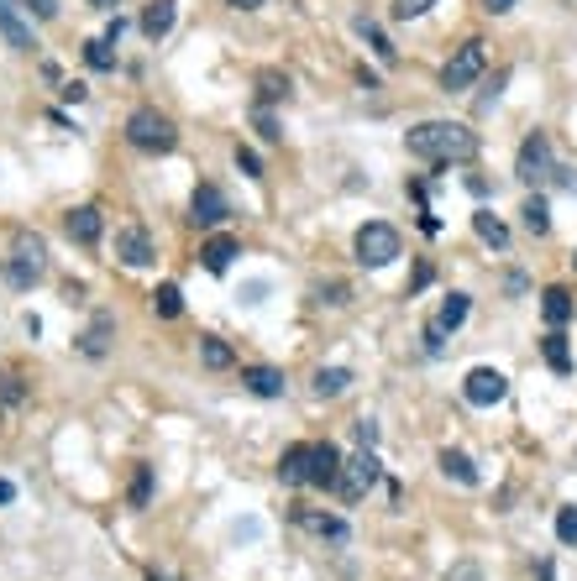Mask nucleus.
Segmentation results:
<instances>
[{
  "mask_svg": "<svg viewBox=\"0 0 577 581\" xmlns=\"http://www.w3.org/2000/svg\"><path fill=\"white\" fill-rule=\"evenodd\" d=\"M405 142H409V158H426V163H468V158H478V131L462 121H420Z\"/></svg>",
  "mask_w": 577,
  "mask_h": 581,
  "instance_id": "f257e3e1",
  "label": "nucleus"
},
{
  "mask_svg": "<svg viewBox=\"0 0 577 581\" xmlns=\"http://www.w3.org/2000/svg\"><path fill=\"white\" fill-rule=\"evenodd\" d=\"M127 142L137 147V152H173V142H179V131H173L169 116H158V110H131L127 116Z\"/></svg>",
  "mask_w": 577,
  "mask_h": 581,
  "instance_id": "f03ea898",
  "label": "nucleus"
},
{
  "mask_svg": "<svg viewBox=\"0 0 577 581\" xmlns=\"http://www.w3.org/2000/svg\"><path fill=\"white\" fill-rule=\"evenodd\" d=\"M47 268V247L43 236H16L11 241V257H5V278H11V289H32Z\"/></svg>",
  "mask_w": 577,
  "mask_h": 581,
  "instance_id": "7ed1b4c3",
  "label": "nucleus"
},
{
  "mask_svg": "<svg viewBox=\"0 0 577 581\" xmlns=\"http://www.w3.org/2000/svg\"><path fill=\"white\" fill-rule=\"evenodd\" d=\"M352 247H357V262H363V268H388V262L399 257V230L384 226V220H367Z\"/></svg>",
  "mask_w": 577,
  "mask_h": 581,
  "instance_id": "20e7f679",
  "label": "nucleus"
},
{
  "mask_svg": "<svg viewBox=\"0 0 577 581\" xmlns=\"http://www.w3.org/2000/svg\"><path fill=\"white\" fill-rule=\"evenodd\" d=\"M514 173L525 178V184H546L556 173V163H551V137L546 131H531L525 142H520V158H514Z\"/></svg>",
  "mask_w": 577,
  "mask_h": 581,
  "instance_id": "39448f33",
  "label": "nucleus"
},
{
  "mask_svg": "<svg viewBox=\"0 0 577 581\" xmlns=\"http://www.w3.org/2000/svg\"><path fill=\"white\" fill-rule=\"evenodd\" d=\"M483 63H489V58H483V42H462V47H457V58L441 68V89H447V95L468 89V84L483 74Z\"/></svg>",
  "mask_w": 577,
  "mask_h": 581,
  "instance_id": "423d86ee",
  "label": "nucleus"
},
{
  "mask_svg": "<svg viewBox=\"0 0 577 581\" xmlns=\"http://www.w3.org/2000/svg\"><path fill=\"white\" fill-rule=\"evenodd\" d=\"M462 393H468L472 409H493V403H504V393H510V377L499 372V367H472Z\"/></svg>",
  "mask_w": 577,
  "mask_h": 581,
  "instance_id": "0eeeda50",
  "label": "nucleus"
},
{
  "mask_svg": "<svg viewBox=\"0 0 577 581\" xmlns=\"http://www.w3.org/2000/svg\"><path fill=\"white\" fill-rule=\"evenodd\" d=\"M378 477H384V472H378V456H373V451H357L352 461H342V482H336V493H342L346 503H357Z\"/></svg>",
  "mask_w": 577,
  "mask_h": 581,
  "instance_id": "6e6552de",
  "label": "nucleus"
},
{
  "mask_svg": "<svg viewBox=\"0 0 577 581\" xmlns=\"http://www.w3.org/2000/svg\"><path fill=\"white\" fill-rule=\"evenodd\" d=\"M232 215V205H226V194L215 184H200L194 189V199H190V226H200V230H215L221 220Z\"/></svg>",
  "mask_w": 577,
  "mask_h": 581,
  "instance_id": "1a4fd4ad",
  "label": "nucleus"
},
{
  "mask_svg": "<svg viewBox=\"0 0 577 581\" xmlns=\"http://www.w3.org/2000/svg\"><path fill=\"white\" fill-rule=\"evenodd\" d=\"M336 482H342V451L331 440L310 445V487H331L336 493Z\"/></svg>",
  "mask_w": 577,
  "mask_h": 581,
  "instance_id": "9d476101",
  "label": "nucleus"
},
{
  "mask_svg": "<svg viewBox=\"0 0 577 581\" xmlns=\"http://www.w3.org/2000/svg\"><path fill=\"white\" fill-rule=\"evenodd\" d=\"M116 257H121L127 268H148L158 251H152V236L142 226H127V230H116Z\"/></svg>",
  "mask_w": 577,
  "mask_h": 581,
  "instance_id": "9b49d317",
  "label": "nucleus"
},
{
  "mask_svg": "<svg viewBox=\"0 0 577 581\" xmlns=\"http://www.w3.org/2000/svg\"><path fill=\"white\" fill-rule=\"evenodd\" d=\"M64 230H68V241L95 247V241H100V230H106V220H100V209H95V205H79V209H68Z\"/></svg>",
  "mask_w": 577,
  "mask_h": 581,
  "instance_id": "f8f14e48",
  "label": "nucleus"
},
{
  "mask_svg": "<svg viewBox=\"0 0 577 581\" xmlns=\"http://www.w3.org/2000/svg\"><path fill=\"white\" fill-rule=\"evenodd\" d=\"M173 21H179V0H148V11H142V37L163 42L173 32Z\"/></svg>",
  "mask_w": 577,
  "mask_h": 581,
  "instance_id": "ddd939ff",
  "label": "nucleus"
},
{
  "mask_svg": "<svg viewBox=\"0 0 577 581\" xmlns=\"http://www.w3.org/2000/svg\"><path fill=\"white\" fill-rule=\"evenodd\" d=\"M242 257V241L236 236H211L205 247H200V262H205V272H226Z\"/></svg>",
  "mask_w": 577,
  "mask_h": 581,
  "instance_id": "4468645a",
  "label": "nucleus"
},
{
  "mask_svg": "<svg viewBox=\"0 0 577 581\" xmlns=\"http://www.w3.org/2000/svg\"><path fill=\"white\" fill-rule=\"evenodd\" d=\"M294 519H300V529L321 535V540H346V535H352V529H346V519H336V514H321V508H300Z\"/></svg>",
  "mask_w": 577,
  "mask_h": 581,
  "instance_id": "2eb2a0df",
  "label": "nucleus"
},
{
  "mask_svg": "<svg viewBox=\"0 0 577 581\" xmlns=\"http://www.w3.org/2000/svg\"><path fill=\"white\" fill-rule=\"evenodd\" d=\"M242 388L257 398H283V372L278 367H242Z\"/></svg>",
  "mask_w": 577,
  "mask_h": 581,
  "instance_id": "dca6fc26",
  "label": "nucleus"
},
{
  "mask_svg": "<svg viewBox=\"0 0 577 581\" xmlns=\"http://www.w3.org/2000/svg\"><path fill=\"white\" fill-rule=\"evenodd\" d=\"M278 482H283V487L310 482V445H289V451L278 456Z\"/></svg>",
  "mask_w": 577,
  "mask_h": 581,
  "instance_id": "f3484780",
  "label": "nucleus"
},
{
  "mask_svg": "<svg viewBox=\"0 0 577 581\" xmlns=\"http://www.w3.org/2000/svg\"><path fill=\"white\" fill-rule=\"evenodd\" d=\"M110 335H116V320H110V314H95V320H89V331L79 335V352H85V356H106L110 352Z\"/></svg>",
  "mask_w": 577,
  "mask_h": 581,
  "instance_id": "a211bd4d",
  "label": "nucleus"
},
{
  "mask_svg": "<svg viewBox=\"0 0 577 581\" xmlns=\"http://www.w3.org/2000/svg\"><path fill=\"white\" fill-rule=\"evenodd\" d=\"M541 314H546V325H551V331H562V325L572 320V293L562 289V283L546 289V293H541Z\"/></svg>",
  "mask_w": 577,
  "mask_h": 581,
  "instance_id": "6ab92c4d",
  "label": "nucleus"
},
{
  "mask_svg": "<svg viewBox=\"0 0 577 581\" xmlns=\"http://www.w3.org/2000/svg\"><path fill=\"white\" fill-rule=\"evenodd\" d=\"M0 32H5V42H11L16 53H32V32H26V21L16 16V5H5V0H0Z\"/></svg>",
  "mask_w": 577,
  "mask_h": 581,
  "instance_id": "aec40b11",
  "label": "nucleus"
},
{
  "mask_svg": "<svg viewBox=\"0 0 577 581\" xmlns=\"http://www.w3.org/2000/svg\"><path fill=\"white\" fill-rule=\"evenodd\" d=\"M541 356H546V367H551L556 377L572 372V352H567V335H562V331H551L546 341H541Z\"/></svg>",
  "mask_w": 577,
  "mask_h": 581,
  "instance_id": "412c9836",
  "label": "nucleus"
},
{
  "mask_svg": "<svg viewBox=\"0 0 577 581\" xmlns=\"http://www.w3.org/2000/svg\"><path fill=\"white\" fill-rule=\"evenodd\" d=\"M278 100H289V74L263 68V74H257V105H278Z\"/></svg>",
  "mask_w": 577,
  "mask_h": 581,
  "instance_id": "4be33fe9",
  "label": "nucleus"
},
{
  "mask_svg": "<svg viewBox=\"0 0 577 581\" xmlns=\"http://www.w3.org/2000/svg\"><path fill=\"white\" fill-rule=\"evenodd\" d=\"M472 230H478L489 247H499V251L510 247V230H504V220H499L493 209H478V215H472Z\"/></svg>",
  "mask_w": 577,
  "mask_h": 581,
  "instance_id": "5701e85b",
  "label": "nucleus"
},
{
  "mask_svg": "<svg viewBox=\"0 0 577 581\" xmlns=\"http://www.w3.org/2000/svg\"><path fill=\"white\" fill-rule=\"evenodd\" d=\"M200 362H205L211 372H226V367L236 362V356H232V346H226L221 335H200Z\"/></svg>",
  "mask_w": 577,
  "mask_h": 581,
  "instance_id": "b1692460",
  "label": "nucleus"
},
{
  "mask_svg": "<svg viewBox=\"0 0 577 581\" xmlns=\"http://www.w3.org/2000/svg\"><path fill=\"white\" fill-rule=\"evenodd\" d=\"M346 388H352V372H346V367H321V372H315V393L321 398H342Z\"/></svg>",
  "mask_w": 577,
  "mask_h": 581,
  "instance_id": "393cba45",
  "label": "nucleus"
},
{
  "mask_svg": "<svg viewBox=\"0 0 577 581\" xmlns=\"http://www.w3.org/2000/svg\"><path fill=\"white\" fill-rule=\"evenodd\" d=\"M152 310L163 314V320H179V314H184V293H179V283H158V289H152Z\"/></svg>",
  "mask_w": 577,
  "mask_h": 581,
  "instance_id": "a878e982",
  "label": "nucleus"
},
{
  "mask_svg": "<svg viewBox=\"0 0 577 581\" xmlns=\"http://www.w3.org/2000/svg\"><path fill=\"white\" fill-rule=\"evenodd\" d=\"M462 320H468V293H451L447 304H441V314H436V320H430V325H436V331L447 335V331H457V325H462Z\"/></svg>",
  "mask_w": 577,
  "mask_h": 581,
  "instance_id": "bb28decb",
  "label": "nucleus"
},
{
  "mask_svg": "<svg viewBox=\"0 0 577 581\" xmlns=\"http://www.w3.org/2000/svg\"><path fill=\"white\" fill-rule=\"evenodd\" d=\"M441 472H447V477H457L462 487H478V466H472L462 451H441Z\"/></svg>",
  "mask_w": 577,
  "mask_h": 581,
  "instance_id": "cd10ccee",
  "label": "nucleus"
},
{
  "mask_svg": "<svg viewBox=\"0 0 577 581\" xmlns=\"http://www.w3.org/2000/svg\"><path fill=\"white\" fill-rule=\"evenodd\" d=\"M352 26L363 32V37H367V47H373V53H378V58H384V63H394V58H399V47H394V42H388L384 32H378V26L367 21V16H357V21H352Z\"/></svg>",
  "mask_w": 577,
  "mask_h": 581,
  "instance_id": "c85d7f7f",
  "label": "nucleus"
},
{
  "mask_svg": "<svg viewBox=\"0 0 577 581\" xmlns=\"http://www.w3.org/2000/svg\"><path fill=\"white\" fill-rule=\"evenodd\" d=\"M520 215H525V230H531V236H546V230H551V209H546V199H541V194H531Z\"/></svg>",
  "mask_w": 577,
  "mask_h": 581,
  "instance_id": "c756f323",
  "label": "nucleus"
},
{
  "mask_svg": "<svg viewBox=\"0 0 577 581\" xmlns=\"http://www.w3.org/2000/svg\"><path fill=\"white\" fill-rule=\"evenodd\" d=\"M85 63L95 68V74H110V68H116V53H110V42H106V37L85 42Z\"/></svg>",
  "mask_w": 577,
  "mask_h": 581,
  "instance_id": "7c9ffc66",
  "label": "nucleus"
},
{
  "mask_svg": "<svg viewBox=\"0 0 577 581\" xmlns=\"http://www.w3.org/2000/svg\"><path fill=\"white\" fill-rule=\"evenodd\" d=\"M152 498V466H137V477H131V508H148Z\"/></svg>",
  "mask_w": 577,
  "mask_h": 581,
  "instance_id": "2f4dec72",
  "label": "nucleus"
},
{
  "mask_svg": "<svg viewBox=\"0 0 577 581\" xmlns=\"http://www.w3.org/2000/svg\"><path fill=\"white\" fill-rule=\"evenodd\" d=\"M315 304L342 310V304H352V289H346V283H321V289H315Z\"/></svg>",
  "mask_w": 577,
  "mask_h": 581,
  "instance_id": "473e14b6",
  "label": "nucleus"
},
{
  "mask_svg": "<svg viewBox=\"0 0 577 581\" xmlns=\"http://www.w3.org/2000/svg\"><path fill=\"white\" fill-rule=\"evenodd\" d=\"M556 540L577 550V508H556Z\"/></svg>",
  "mask_w": 577,
  "mask_h": 581,
  "instance_id": "72a5a7b5",
  "label": "nucleus"
},
{
  "mask_svg": "<svg viewBox=\"0 0 577 581\" xmlns=\"http://www.w3.org/2000/svg\"><path fill=\"white\" fill-rule=\"evenodd\" d=\"M436 0H394L388 11H394V21H415V16H426Z\"/></svg>",
  "mask_w": 577,
  "mask_h": 581,
  "instance_id": "f704fd0d",
  "label": "nucleus"
},
{
  "mask_svg": "<svg viewBox=\"0 0 577 581\" xmlns=\"http://www.w3.org/2000/svg\"><path fill=\"white\" fill-rule=\"evenodd\" d=\"M236 168H242L247 178H263V158H257L252 147H236Z\"/></svg>",
  "mask_w": 577,
  "mask_h": 581,
  "instance_id": "c9c22d12",
  "label": "nucleus"
},
{
  "mask_svg": "<svg viewBox=\"0 0 577 581\" xmlns=\"http://www.w3.org/2000/svg\"><path fill=\"white\" fill-rule=\"evenodd\" d=\"M257 137H263V142H278V137H283V131H278V121L268 116V105H257Z\"/></svg>",
  "mask_w": 577,
  "mask_h": 581,
  "instance_id": "e433bc0d",
  "label": "nucleus"
},
{
  "mask_svg": "<svg viewBox=\"0 0 577 581\" xmlns=\"http://www.w3.org/2000/svg\"><path fill=\"white\" fill-rule=\"evenodd\" d=\"M22 5H26V11H32L37 21H53V16H58V0H22Z\"/></svg>",
  "mask_w": 577,
  "mask_h": 581,
  "instance_id": "4c0bfd02",
  "label": "nucleus"
},
{
  "mask_svg": "<svg viewBox=\"0 0 577 581\" xmlns=\"http://www.w3.org/2000/svg\"><path fill=\"white\" fill-rule=\"evenodd\" d=\"M352 435L363 440V451H373V440H378V424H373V419H357V424H352Z\"/></svg>",
  "mask_w": 577,
  "mask_h": 581,
  "instance_id": "58836bf2",
  "label": "nucleus"
},
{
  "mask_svg": "<svg viewBox=\"0 0 577 581\" xmlns=\"http://www.w3.org/2000/svg\"><path fill=\"white\" fill-rule=\"evenodd\" d=\"M0 398H5V403H16V398H22V377H16V372L0 377Z\"/></svg>",
  "mask_w": 577,
  "mask_h": 581,
  "instance_id": "ea45409f",
  "label": "nucleus"
},
{
  "mask_svg": "<svg viewBox=\"0 0 577 581\" xmlns=\"http://www.w3.org/2000/svg\"><path fill=\"white\" fill-rule=\"evenodd\" d=\"M430 278H436V268H430V262H420V268H415V278H409V293H420Z\"/></svg>",
  "mask_w": 577,
  "mask_h": 581,
  "instance_id": "a19ab883",
  "label": "nucleus"
},
{
  "mask_svg": "<svg viewBox=\"0 0 577 581\" xmlns=\"http://www.w3.org/2000/svg\"><path fill=\"white\" fill-rule=\"evenodd\" d=\"M514 5H520V0H483V11H489V16H510Z\"/></svg>",
  "mask_w": 577,
  "mask_h": 581,
  "instance_id": "79ce46f5",
  "label": "nucleus"
},
{
  "mask_svg": "<svg viewBox=\"0 0 577 581\" xmlns=\"http://www.w3.org/2000/svg\"><path fill=\"white\" fill-rule=\"evenodd\" d=\"M85 95H89V89H85V84H79V79H68V84H64V100H74V105H79V100H85Z\"/></svg>",
  "mask_w": 577,
  "mask_h": 581,
  "instance_id": "37998d69",
  "label": "nucleus"
},
{
  "mask_svg": "<svg viewBox=\"0 0 577 581\" xmlns=\"http://www.w3.org/2000/svg\"><path fill=\"white\" fill-rule=\"evenodd\" d=\"M447 581H483V576H478V566H457Z\"/></svg>",
  "mask_w": 577,
  "mask_h": 581,
  "instance_id": "c03bdc74",
  "label": "nucleus"
},
{
  "mask_svg": "<svg viewBox=\"0 0 577 581\" xmlns=\"http://www.w3.org/2000/svg\"><path fill=\"white\" fill-rule=\"evenodd\" d=\"M121 32H127V21L116 16V21H110V26H106V42H110V47H116V42H121Z\"/></svg>",
  "mask_w": 577,
  "mask_h": 581,
  "instance_id": "a18cd8bd",
  "label": "nucleus"
},
{
  "mask_svg": "<svg viewBox=\"0 0 577 581\" xmlns=\"http://www.w3.org/2000/svg\"><path fill=\"white\" fill-rule=\"evenodd\" d=\"M11 498H16V487H11V482L0 477V503H11Z\"/></svg>",
  "mask_w": 577,
  "mask_h": 581,
  "instance_id": "49530a36",
  "label": "nucleus"
},
{
  "mask_svg": "<svg viewBox=\"0 0 577 581\" xmlns=\"http://www.w3.org/2000/svg\"><path fill=\"white\" fill-rule=\"evenodd\" d=\"M226 5H236V11H257L263 0H226Z\"/></svg>",
  "mask_w": 577,
  "mask_h": 581,
  "instance_id": "de8ad7c7",
  "label": "nucleus"
},
{
  "mask_svg": "<svg viewBox=\"0 0 577 581\" xmlns=\"http://www.w3.org/2000/svg\"><path fill=\"white\" fill-rule=\"evenodd\" d=\"M89 5H95V11H116V0H89Z\"/></svg>",
  "mask_w": 577,
  "mask_h": 581,
  "instance_id": "09e8293b",
  "label": "nucleus"
},
{
  "mask_svg": "<svg viewBox=\"0 0 577 581\" xmlns=\"http://www.w3.org/2000/svg\"><path fill=\"white\" fill-rule=\"evenodd\" d=\"M572 262H577V257H572Z\"/></svg>",
  "mask_w": 577,
  "mask_h": 581,
  "instance_id": "8fccbe9b",
  "label": "nucleus"
}]
</instances>
